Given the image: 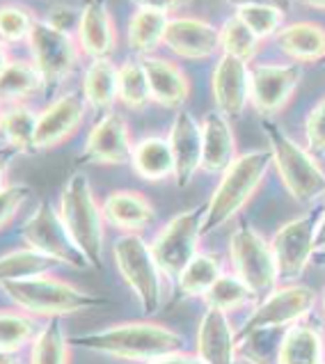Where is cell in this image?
Listing matches in <instances>:
<instances>
[{
  "instance_id": "1",
  "label": "cell",
  "mask_w": 325,
  "mask_h": 364,
  "mask_svg": "<svg viewBox=\"0 0 325 364\" xmlns=\"http://www.w3.org/2000/svg\"><path fill=\"white\" fill-rule=\"evenodd\" d=\"M71 344L99 355L124 362H154L183 348V337L176 330L154 321H124L87 335L71 337Z\"/></svg>"
},
{
  "instance_id": "2",
  "label": "cell",
  "mask_w": 325,
  "mask_h": 364,
  "mask_svg": "<svg viewBox=\"0 0 325 364\" xmlns=\"http://www.w3.org/2000/svg\"><path fill=\"white\" fill-rule=\"evenodd\" d=\"M0 289H3L9 303L33 318H65L71 314H78V311L103 307L110 303L108 298L90 294V291L69 284L55 275L7 282Z\"/></svg>"
},
{
  "instance_id": "3",
  "label": "cell",
  "mask_w": 325,
  "mask_h": 364,
  "mask_svg": "<svg viewBox=\"0 0 325 364\" xmlns=\"http://www.w3.org/2000/svg\"><path fill=\"white\" fill-rule=\"evenodd\" d=\"M60 218L65 223L73 245L85 257L92 270L103 268V245H106V220L97 202L87 174L73 172L60 195Z\"/></svg>"
},
{
  "instance_id": "4",
  "label": "cell",
  "mask_w": 325,
  "mask_h": 364,
  "mask_svg": "<svg viewBox=\"0 0 325 364\" xmlns=\"http://www.w3.org/2000/svg\"><path fill=\"white\" fill-rule=\"evenodd\" d=\"M272 165V156L268 149H257L240 154L238 159L223 172L218 188L211 200L204 206L202 234H211L220 230L225 223L232 220L238 211L257 195L259 186L264 183V176Z\"/></svg>"
},
{
  "instance_id": "5",
  "label": "cell",
  "mask_w": 325,
  "mask_h": 364,
  "mask_svg": "<svg viewBox=\"0 0 325 364\" xmlns=\"http://www.w3.org/2000/svg\"><path fill=\"white\" fill-rule=\"evenodd\" d=\"M261 129L270 144L272 165L277 168L279 179L293 200L300 204H311L321 197L325 200V170L309 154V149L300 147L272 122H264Z\"/></svg>"
},
{
  "instance_id": "6",
  "label": "cell",
  "mask_w": 325,
  "mask_h": 364,
  "mask_svg": "<svg viewBox=\"0 0 325 364\" xmlns=\"http://www.w3.org/2000/svg\"><path fill=\"white\" fill-rule=\"evenodd\" d=\"M112 257L122 279L138 298L144 316H151L159 311L163 298V273L151 245L144 241L142 234H122L112 243Z\"/></svg>"
},
{
  "instance_id": "7",
  "label": "cell",
  "mask_w": 325,
  "mask_h": 364,
  "mask_svg": "<svg viewBox=\"0 0 325 364\" xmlns=\"http://www.w3.org/2000/svg\"><path fill=\"white\" fill-rule=\"evenodd\" d=\"M229 259L234 275L243 279L255 298H266L277 289L279 277L270 243L247 223H240L229 238Z\"/></svg>"
},
{
  "instance_id": "8",
  "label": "cell",
  "mask_w": 325,
  "mask_h": 364,
  "mask_svg": "<svg viewBox=\"0 0 325 364\" xmlns=\"http://www.w3.org/2000/svg\"><path fill=\"white\" fill-rule=\"evenodd\" d=\"M202 223L204 206L188 209L170 218L159 230V234L154 236L149 245L163 275L176 279L181 275V270L199 255V238L204 236Z\"/></svg>"
},
{
  "instance_id": "9",
  "label": "cell",
  "mask_w": 325,
  "mask_h": 364,
  "mask_svg": "<svg viewBox=\"0 0 325 364\" xmlns=\"http://www.w3.org/2000/svg\"><path fill=\"white\" fill-rule=\"evenodd\" d=\"M21 236H23L26 247H33L37 252L50 257L60 266H69L73 270L90 268L85 257L73 245L60 211L50 202H39L35 206V211L21 225Z\"/></svg>"
},
{
  "instance_id": "10",
  "label": "cell",
  "mask_w": 325,
  "mask_h": 364,
  "mask_svg": "<svg viewBox=\"0 0 325 364\" xmlns=\"http://www.w3.org/2000/svg\"><path fill=\"white\" fill-rule=\"evenodd\" d=\"M316 300L319 296L314 294L309 287L289 284V287L275 289L270 296L261 300L259 307L252 311V316L245 321V326L236 332V341L255 337L264 330L300 323V318H305L314 309Z\"/></svg>"
},
{
  "instance_id": "11",
  "label": "cell",
  "mask_w": 325,
  "mask_h": 364,
  "mask_svg": "<svg viewBox=\"0 0 325 364\" xmlns=\"http://www.w3.org/2000/svg\"><path fill=\"white\" fill-rule=\"evenodd\" d=\"M28 48L33 65L46 80V90H53L60 82H65L73 74L78 58L82 55L76 44V37L60 33L53 26H48L44 18H37L33 33L28 37Z\"/></svg>"
},
{
  "instance_id": "12",
  "label": "cell",
  "mask_w": 325,
  "mask_h": 364,
  "mask_svg": "<svg viewBox=\"0 0 325 364\" xmlns=\"http://www.w3.org/2000/svg\"><path fill=\"white\" fill-rule=\"evenodd\" d=\"M321 223V213H307L293 218L270 238V250L275 255L277 277L282 282L298 279L309 262L316 255V230Z\"/></svg>"
},
{
  "instance_id": "13",
  "label": "cell",
  "mask_w": 325,
  "mask_h": 364,
  "mask_svg": "<svg viewBox=\"0 0 325 364\" xmlns=\"http://www.w3.org/2000/svg\"><path fill=\"white\" fill-rule=\"evenodd\" d=\"M302 80L296 65H255L250 69V101L261 115H275L291 101Z\"/></svg>"
},
{
  "instance_id": "14",
  "label": "cell",
  "mask_w": 325,
  "mask_h": 364,
  "mask_svg": "<svg viewBox=\"0 0 325 364\" xmlns=\"http://www.w3.org/2000/svg\"><path fill=\"white\" fill-rule=\"evenodd\" d=\"M135 142L127 119L117 112L103 115L87 133L82 159L97 165H127L133 159Z\"/></svg>"
},
{
  "instance_id": "15",
  "label": "cell",
  "mask_w": 325,
  "mask_h": 364,
  "mask_svg": "<svg viewBox=\"0 0 325 364\" xmlns=\"http://www.w3.org/2000/svg\"><path fill=\"white\" fill-rule=\"evenodd\" d=\"M85 99L80 92H67V95L50 101L39 112L37 133H35V151L55 149L62 142H67L73 133L80 129L85 119Z\"/></svg>"
},
{
  "instance_id": "16",
  "label": "cell",
  "mask_w": 325,
  "mask_h": 364,
  "mask_svg": "<svg viewBox=\"0 0 325 364\" xmlns=\"http://www.w3.org/2000/svg\"><path fill=\"white\" fill-rule=\"evenodd\" d=\"M172 159H174V183L188 188L197 170H202V124L195 119L191 110H179L167 133Z\"/></svg>"
},
{
  "instance_id": "17",
  "label": "cell",
  "mask_w": 325,
  "mask_h": 364,
  "mask_svg": "<svg viewBox=\"0 0 325 364\" xmlns=\"http://www.w3.org/2000/svg\"><path fill=\"white\" fill-rule=\"evenodd\" d=\"M163 46L188 60L211 58L220 48V28L199 16H172L165 30Z\"/></svg>"
},
{
  "instance_id": "18",
  "label": "cell",
  "mask_w": 325,
  "mask_h": 364,
  "mask_svg": "<svg viewBox=\"0 0 325 364\" xmlns=\"http://www.w3.org/2000/svg\"><path fill=\"white\" fill-rule=\"evenodd\" d=\"M211 92L218 112L229 117H238L250 101V67L247 62L223 55L218 60L211 76Z\"/></svg>"
},
{
  "instance_id": "19",
  "label": "cell",
  "mask_w": 325,
  "mask_h": 364,
  "mask_svg": "<svg viewBox=\"0 0 325 364\" xmlns=\"http://www.w3.org/2000/svg\"><path fill=\"white\" fill-rule=\"evenodd\" d=\"M76 44L80 53L92 60H110V55L117 50L119 37L108 5L94 0L80 9Z\"/></svg>"
},
{
  "instance_id": "20",
  "label": "cell",
  "mask_w": 325,
  "mask_h": 364,
  "mask_svg": "<svg viewBox=\"0 0 325 364\" xmlns=\"http://www.w3.org/2000/svg\"><path fill=\"white\" fill-rule=\"evenodd\" d=\"M140 62L146 71V80H149L151 101L163 108H174L176 112L183 110L191 99V80H188L186 71L176 62L159 55L140 58Z\"/></svg>"
},
{
  "instance_id": "21",
  "label": "cell",
  "mask_w": 325,
  "mask_h": 364,
  "mask_svg": "<svg viewBox=\"0 0 325 364\" xmlns=\"http://www.w3.org/2000/svg\"><path fill=\"white\" fill-rule=\"evenodd\" d=\"M176 3H140L129 21L127 41L131 53L146 58L151 55L163 44L167 23H170V12L176 9Z\"/></svg>"
},
{
  "instance_id": "22",
  "label": "cell",
  "mask_w": 325,
  "mask_h": 364,
  "mask_svg": "<svg viewBox=\"0 0 325 364\" xmlns=\"http://www.w3.org/2000/svg\"><path fill=\"white\" fill-rule=\"evenodd\" d=\"M103 220L122 234H140L156 220V209L140 191H112L101 204Z\"/></svg>"
},
{
  "instance_id": "23",
  "label": "cell",
  "mask_w": 325,
  "mask_h": 364,
  "mask_svg": "<svg viewBox=\"0 0 325 364\" xmlns=\"http://www.w3.org/2000/svg\"><path fill=\"white\" fill-rule=\"evenodd\" d=\"M236 344L225 311L206 309L197 328V358L204 364H236Z\"/></svg>"
},
{
  "instance_id": "24",
  "label": "cell",
  "mask_w": 325,
  "mask_h": 364,
  "mask_svg": "<svg viewBox=\"0 0 325 364\" xmlns=\"http://www.w3.org/2000/svg\"><path fill=\"white\" fill-rule=\"evenodd\" d=\"M238 159L234 129L223 112H208L202 122V170L208 174L225 172Z\"/></svg>"
},
{
  "instance_id": "25",
  "label": "cell",
  "mask_w": 325,
  "mask_h": 364,
  "mask_svg": "<svg viewBox=\"0 0 325 364\" xmlns=\"http://www.w3.org/2000/svg\"><path fill=\"white\" fill-rule=\"evenodd\" d=\"M277 46L296 62H319L325 58V28L314 21L289 23L277 33Z\"/></svg>"
},
{
  "instance_id": "26",
  "label": "cell",
  "mask_w": 325,
  "mask_h": 364,
  "mask_svg": "<svg viewBox=\"0 0 325 364\" xmlns=\"http://www.w3.org/2000/svg\"><path fill=\"white\" fill-rule=\"evenodd\" d=\"M39 112L30 103H9L0 112V138L5 147L14 154L35 151V133H37Z\"/></svg>"
},
{
  "instance_id": "27",
  "label": "cell",
  "mask_w": 325,
  "mask_h": 364,
  "mask_svg": "<svg viewBox=\"0 0 325 364\" xmlns=\"http://www.w3.org/2000/svg\"><path fill=\"white\" fill-rule=\"evenodd\" d=\"M131 165L144 181H165L174 176V159L170 142L163 135H146L135 142Z\"/></svg>"
},
{
  "instance_id": "28",
  "label": "cell",
  "mask_w": 325,
  "mask_h": 364,
  "mask_svg": "<svg viewBox=\"0 0 325 364\" xmlns=\"http://www.w3.org/2000/svg\"><path fill=\"white\" fill-rule=\"evenodd\" d=\"M117 74L119 67L112 60H92L85 74H82V87L80 95L87 106L106 115L110 108L117 103Z\"/></svg>"
},
{
  "instance_id": "29",
  "label": "cell",
  "mask_w": 325,
  "mask_h": 364,
  "mask_svg": "<svg viewBox=\"0 0 325 364\" xmlns=\"http://www.w3.org/2000/svg\"><path fill=\"white\" fill-rule=\"evenodd\" d=\"M46 90V80L33 65V60H12L5 71H0V103H28Z\"/></svg>"
},
{
  "instance_id": "30",
  "label": "cell",
  "mask_w": 325,
  "mask_h": 364,
  "mask_svg": "<svg viewBox=\"0 0 325 364\" xmlns=\"http://www.w3.org/2000/svg\"><path fill=\"white\" fill-rule=\"evenodd\" d=\"M323 337L314 326L296 323L287 330L277 350V364H323Z\"/></svg>"
},
{
  "instance_id": "31",
  "label": "cell",
  "mask_w": 325,
  "mask_h": 364,
  "mask_svg": "<svg viewBox=\"0 0 325 364\" xmlns=\"http://www.w3.org/2000/svg\"><path fill=\"white\" fill-rule=\"evenodd\" d=\"M60 264L33 247H16L0 255V287L7 282H21L41 275H53Z\"/></svg>"
},
{
  "instance_id": "32",
  "label": "cell",
  "mask_w": 325,
  "mask_h": 364,
  "mask_svg": "<svg viewBox=\"0 0 325 364\" xmlns=\"http://www.w3.org/2000/svg\"><path fill=\"white\" fill-rule=\"evenodd\" d=\"M71 339L65 332L62 318H48L30 344V364H69Z\"/></svg>"
},
{
  "instance_id": "33",
  "label": "cell",
  "mask_w": 325,
  "mask_h": 364,
  "mask_svg": "<svg viewBox=\"0 0 325 364\" xmlns=\"http://www.w3.org/2000/svg\"><path fill=\"white\" fill-rule=\"evenodd\" d=\"M223 262L215 255L199 252L191 264H188L181 275L176 277V289L186 298H202L208 289H211L220 277H223Z\"/></svg>"
},
{
  "instance_id": "34",
  "label": "cell",
  "mask_w": 325,
  "mask_h": 364,
  "mask_svg": "<svg viewBox=\"0 0 325 364\" xmlns=\"http://www.w3.org/2000/svg\"><path fill=\"white\" fill-rule=\"evenodd\" d=\"M117 101L131 110H142L151 103V90L140 60H127L117 74Z\"/></svg>"
},
{
  "instance_id": "35",
  "label": "cell",
  "mask_w": 325,
  "mask_h": 364,
  "mask_svg": "<svg viewBox=\"0 0 325 364\" xmlns=\"http://www.w3.org/2000/svg\"><path fill=\"white\" fill-rule=\"evenodd\" d=\"M41 326L21 309H0V350L18 353L28 344H33Z\"/></svg>"
},
{
  "instance_id": "36",
  "label": "cell",
  "mask_w": 325,
  "mask_h": 364,
  "mask_svg": "<svg viewBox=\"0 0 325 364\" xmlns=\"http://www.w3.org/2000/svg\"><path fill=\"white\" fill-rule=\"evenodd\" d=\"M234 16L243 21L257 39L277 37L279 30L284 28V9L270 3H240Z\"/></svg>"
},
{
  "instance_id": "37",
  "label": "cell",
  "mask_w": 325,
  "mask_h": 364,
  "mask_svg": "<svg viewBox=\"0 0 325 364\" xmlns=\"http://www.w3.org/2000/svg\"><path fill=\"white\" fill-rule=\"evenodd\" d=\"M206 303V309H218V311H232L250 305L255 300V294L245 287V282L236 275L223 273V277L206 291L202 296Z\"/></svg>"
},
{
  "instance_id": "38",
  "label": "cell",
  "mask_w": 325,
  "mask_h": 364,
  "mask_svg": "<svg viewBox=\"0 0 325 364\" xmlns=\"http://www.w3.org/2000/svg\"><path fill=\"white\" fill-rule=\"evenodd\" d=\"M261 39H257L250 28L240 21L238 16H227L225 23L220 26V48H223V55H232L243 62L255 60L259 53Z\"/></svg>"
},
{
  "instance_id": "39",
  "label": "cell",
  "mask_w": 325,
  "mask_h": 364,
  "mask_svg": "<svg viewBox=\"0 0 325 364\" xmlns=\"http://www.w3.org/2000/svg\"><path fill=\"white\" fill-rule=\"evenodd\" d=\"M35 23L37 18L28 7L16 3L0 5V41H5V44H16L23 39L28 41Z\"/></svg>"
},
{
  "instance_id": "40",
  "label": "cell",
  "mask_w": 325,
  "mask_h": 364,
  "mask_svg": "<svg viewBox=\"0 0 325 364\" xmlns=\"http://www.w3.org/2000/svg\"><path fill=\"white\" fill-rule=\"evenodd\" d=\"M30 186L26 183H7L3 191H0V232L5 230L7 225H12V220L18 215L21 206L26 204L30 197Z\"/></svg>"
},
{
  "instance_id": "41",
  "label": "cell",
  "mask_w": 325,
  "mask_h": 364,
  "mask_svg": "<svg viewBox=\"0 0 325 364\" xmlns=\"http://www.w3.org/2000/svg\"><path fill=\"white\" fill-rule=\"evenodd\" d=\"M307 149L314 154H325V97L309 110L305 119Z\"/></svg>"
},
{
  "instance_id": "42",
  "label": "cell",
  "mask_w": 325,
  "mask_h": 364,
  "mask_svg": "<svg viewBox=\"0 0 325 364\" xmlns=\"http://www.w3.org/2000/svg\"><path fill=\"white\" fill-rule=\"evenodd\" d=\"M44 21L48 26H53L55 30H60V33L76 37V30L80 23V12L73 9L71 5H53L48 9V16Z\"/></svg>"
},
{
  "instance_id": "43",
  "label": "cell",
  "mask_w": 325,
  "mask_h": 364,
  "mask_svg": "<svg viewBox=\"0 0 325 364\" xmlns=\"http://www.w3.org/2000/svg\"><path fill=\"white\" fill-rule=\"evenodd\" d=\"M146 364H204V362L197 355H191V353L176 350V353H170V355H163V358L154 360V362H146Z\"/></svg>"
},
{
  "instance_id": "44",
  "label": "cell",
  "mask_w": 325,
  "mask_h": 364,
  "mask_svg": "<svg viewBox=\"0 0 325 364\" xmlns=\"http://www.w3.org/2000/svg\"><path fill=\"white\" fill-rule=\"evenodd\" d=\"M12 156L14 151H9L7 147L0 149V191L7 186V170H9V163H12Z\"/></svg>"
},
{
  "instance_id": "45",
  "label": "cell",
  "mask_w": 325,
  "mask_h": 364,
  "mask_svg": "<svg viewBox=\"0 0 325 364\" xmlns=\"http://www.w3.org/2000/svg\"><path fill=\"white\" fill-rule=\"evenodd\" d=\"M325 250V209L321 213V223H319V230H316V252Z\"/></svg>"
},
{
  "instance_id": "46",
  "label": "cell",
  "mask_w": 325,
  "mask_h": 364,
  "mask_svg": "<svg viewBox=\"0 0 325 364\" xmlns=\"http://www.w3.org/2000/svg\"><path fill=\"white\" fill-rule=\"evenodd\" d=\"M9 62H12V53H9V44H5V41H0V71H5Z\"/></svg>"
},
{
  "instance_id": "47",
  "label": "cell",
  "mask_w": 325,
  "mask_h": 364,
  "mask_svg": "<svg viewBox=\"0 0 325 364\" xmlns=\"http://www.w3.org/2000/svg\"><path fill=\"white\" fill-rule=\"evenodd\" d=\"M0 364H21L18 353H14V350H0Z\"/></svg>"
},
{
  "instance_id": "48",
  "label": "cell",
  "mask_w": 325,
  "mask_h": 364,
  "mask_svg": "<svg viewBox=\"0 0 325 364\" xmlns=\"http://www.w3.org/2000/svg\"><path fill=\"white\" fill-rule=\"evenodd\" d=\"M314 262H316L319 266H323V268H325V250H321V252L314 255Z\"/></svg>"
},
{
  "instance_id": "49",
  "label": "cell",
  "mask_w": 325,
  "mask_h": 364,
  "mask_svg": "<svg viewBox=\"0 0 325 364\" xmlns=\"http://www.w3.org/2000/svg\"><path fill=\"white\" fill-rule=\"evenodd\" d=\"M305 7H311V9H321V12H325V3H305Z\"/></svg>"
},
{
  "instance_id": "50",
  "label": "cell",
  "mask_w": 325,
  "mask_h": 364,
  "mask_svg": "<svg viewBox=\"0 0 325 364\" xmlns=\"http://www.w3.org/2000/svg\"><path fill=\"white\" fill-rule=\"evenodd\" d=\"M323 311H325V296H323Z\"/></svg>"
},
{
  "instance_id": "51",
  "label": "cell",
  "mask_w": 325,
  "mask_h": 364,
  "mask_svg": "<svg viewBox=\"0 0 325 364\" xmlns=\"http://www.w3.org/2000/svg\"><path fill=\"white\" fill-rule=\"evenodd\" d=\"M0 112H3V103H0Z\"/></svg>"
},
{
  "instance_id": "52",
  "label": "cell",
  "mask_w": 325,
  "mask_h": 364,
  "mask_svg": "<svg viewBox=\"0 0 325 364\" xmlns=\"http://www.w3.org/2000/svg\"><path fill=\"white\" fill-rule=\"evenodd\" d=\"M323 364H325V362H323Z\"/></svg>"
}]
</instances>
